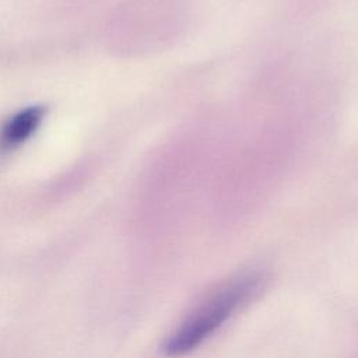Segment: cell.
<instances>
[{"instance_id":"cell-1","label":"cell","mask_w":358,"mask_h":358,"mask_svg":"<svg viewBox=\"0 0 358 358\" xmlns=\"http://www.w3.org/2000/svg\"><path fill=\"white\" fill-rule=\"evenodd\" d=\"M257 281L253 275L241 277L210 295L166 338L162 347L164 352L178 357L201 344L248 299L256 289Z\"/></svg>"},{"instance_id":"cell-2","label":"cell","mask_w":358,"mask_h":358,"mask_svg":"<svg viewBox=\"0 0 358 358\" xmlns=\"http://www.w3.org/2000/svg\"><path fill=\"white\" fill-rule=\"evenodd\" d=\"M43 109L39 106H31L15 116H13L7 124L3 127L0 140L3 147H15L24 140H27L32 131L38 127L42 120Z\"/></svg>"}]
</instances>
